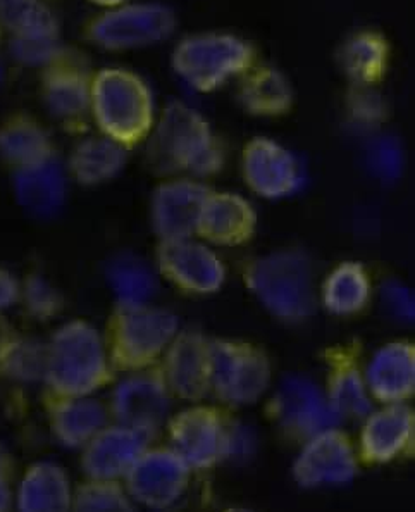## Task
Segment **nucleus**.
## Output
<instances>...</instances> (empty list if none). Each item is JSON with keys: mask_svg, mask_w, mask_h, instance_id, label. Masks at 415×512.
Here are the masks:
<instances>
[{"mask_svg": "<svg viewBox=\"0 0 415 512\" xmlns=\"http://www.w3.org/2000/svg\"><path fill=\"white\" fill-rule=\"evenodd\" d=\"M414 411L407 402L383 404L364 418L357 454L360 463L379 466L397 461L414 442Z\"/></svg>", "mask_w": 415, "mask_h": 512, "instance_id": "18", "label": "nucleus"}, {"mask_svg": "<svg viewBox=\"0 0 415 512\" xmlns=\"http://www.w3.org/2000/svg\"><path fill=\"white\" fill-rule=\"evenodd\" d=\"M257 50L233 33L190 35L176 45L171 56L174 73L188 87L209 94L254 68Z\"/></svg>", "mask_w": 415, "mask_h": 512, "instance_id": "5", "label": "nucleus"}, {"mask_svg": "<svg viewBox=\"0 0 415 512\" xmlns=\"http://www.w3.org/2000/svg\"><path fill=\"white\" fill-rule=\"evenodd\" d=\"M273 366L266 352L243 340H211V394L231 407L252 406L266 395Z\"/></svg>", "mask_w": 415, "mask_h": 512, "instance_id": "7", "label": "nucleus"}, {"mask_svg": "<svg viewBox=\"0 0 415 512\" xmlns=\"http://www.w3.org/2000/svg\"><path fill=\"white\" fill-rule=\"evenodd\" d=\"M257 221L254 206L242 195L211 192L200 214L197 235L207 244L236 247L254 237Z\"/></svg>", "mask_w": 415, "mask_h": 512, "instance_id": "21", "label": "nucleus"}, {"mask_svg": "<svg viewBox=\"0 0 415 512\" xmlns=\"http://www.w3.org/2000/svg\"><path fill=\"white\" fill-rule=\"evenodd\" d=\"M90 111L102 135L126 149L147 140L155 123L149 85L128 69L107 68L93 76Z\"/></svg>", "mask_w": 415, "mask_h": 512, "instance_id": "4", "label": "nucleus"}, {"mask_svg": "<svg viewBox=\"0 0 415 512\" xmlns=\"http://www.w3.org/2000/svg\"><path fill=\"white\" fill-rule=\"evenodd\" d=\"M13 469V459L9 456V452L0 445V478H7V480H11V476H13Z\"/></svg>", "mask_w": 415, "mask_h": 512, "instance_id": "44", "label": "nucleus"}, {"mask_svg": "<svg viewBox=\"0 0 415 512\" xmlns=\"http://www.w3.org/2000/svg\"><path fill=\"white\" fill-rule=\"evenodd\" d=\"M152 438L128 426L112 423L83 447L81 468L87 480L123 481Z\"/></svg>", "mask_w": 415, "mask_h": 512, "instance_id": "19", "label": "nucleus"}, {"mask_svg": "<svg viewBox=\"0 0 415 512\" xmlns=\"http://www.w3.org/2000/svg\"><path fill=\"white\" fill-rule=\"evenodd\" d=\"M147 159L159 175L214 176L224 168L226 150L209 121L183 102L169 104L150 130Z\"/></svg>", "mask_w": 415, "mask_h": 512, "instance_id": "1", "label": "nucleus"}, {"mask_svg": "<svg viewBox=\"0 0 415 512\" xmlns=\"http://www.w3.org/2000/svg\"><path fill=\"white\" fill-rule=\"evenodd\" d=\"M71 512H137L123 481L87 480L73 494Z\"/></svg>", "mask_w": 415, "mask_h": 512, "instance_id": "35", "label": "nucleus"}, {"mask_svg": "<svg viewBox=\"0 0 415 512\" xmlns=\"http://www.w3.org/2000/svg\"><path fill=\"white\" fill-rule=\"evenodd\" d=\"M19 297H21V287L18 280L6 269H0V313L16 304Z\"/></svg>", "mask_w": 415, "mask_h": 512, "instance_id": "42", "label": "nucleus"}, {"mask_svg": "<svg viewBox=\"0 0 415 512\" xmlns=\"http://www.w3.org/2000/svg\"><path fill=\"white\" fill-rule=\"evenodd\" d=\"M176 28V13L166 4L128 2L93 19L88 38L102 49L135 50L161 44Z\"/></svg>", "mask_w": 415, "mask_h": 512, "instance_id": "8", "label": "nucleus"}, {"mask_svg": "<svg viewBox=\"0 0 415 512\" xmlns=\"http://www.w3.org/2000/svg\"><path fill=\"white\" fill-rule=\"evenodd\" d=\"M157 264L162 275L188 294H216L226 280L223 261L209 244L193 237L161 242Z\"/></svg>", "mask_w": 415, "mask_h": 512, "instance_id": "16", "label": "nucleus"}, {"mask_svg": "<svg viewBox=\"0 0 415 512\" xmlns=\"http://www.w3.org/2000/svg\"><path fill=\"white\" fill-rule=\"evenodd\" d=\"M381 302L385 306L386 313L398 321H405V323L414 321V294L400 281L390 280L383 283Z\"/></svg>", "mask_w": 415, "mask_h": 512, "instance_id": "40", "label": "nucleus"}, {"mask_svg": "<svg viewBox=\"0 0 415 512\" xmlns=\"http://www.w3.org/2000/svg\"><path fill=\"white\" fill-rule=\"evenodd\" d=\"M128 149L106 135L83 138L76 144L68 161L69 175L81 185L109 182L123 171Z\"/></svg>", "mask_w": 415, "mask_h": 512, "instance_id": "28", "label": "nucleus"}, {"mask_svg": "<svg viewBox=\"0 0 415 512\" xmlns=\"http://www.w3.org/2000/svg\"><path fill=\"white\" fill-rule=\"evenodd\" d=\"M360 464L354 440L336 426L305 440L292 475L298 487L307 490L343 487L359 475Z\"/></svg>", "mask_w": 415, "mask_h": 512, "instance_id": "9", "label": "nucleus"}, {"mask_svg": "<svg viewBox=\"0 0 415 512\" xmlns=\"http://www.w3.org/2000/svg\"><path fill=\"white\" fill-rule=\"evenodd\" d=\"M47 345L33 338L13 337L0 357V375L21 383L45 380Z\"/></svg>", "mask_w": 415, "mask_h": 512, "instance_id": "34", "label": "nucleus"}, {"mask_svg": "<svg viewBox=\"0 0 415 512\" xmlns=\"http://www.w3.org/2000/svg\"><path fill=\"white\" fill-rule=\"evenodd\" d=\"M107 281L119 309L149 306L157 290L154 271L140 257L128 254L112 259L107 266Z\"/></svg>", "mask_w": 415, "mask_h": 512, "instance_id": "32", "label": "nucleus"}, {"mask_svg": "<svg viewBox=\"0 0 415 512\" xmlns=\"http://www.w3.org/2000/svg\"><path fill=\"white\" fill-rule=\"evenodd\" d=\"M173 395L162 378L159 364L126 373L112 392L111 409L118 425L154 437L168 423Z\"/></svg>", "mask_w": 415, "mask_h": 512, "instance_id": "10", "label": "nucleus"}, {"mask_svg": "<svg viewBox=\"0 0 415 512\" xmlns=\"http://www.w3.org/2000/svg\"><path fill=\"white\" fill-rule=\"evenodd\" d=\"M367 390L381 404H402L414 395L415 347L395 340L379 347L364 369Z\"/></svg>", "mask_w": 415, "mask_h": 512, "instance_id": "20", "label": "nucleus"}, {"mask_svg": "<svg viewBox=\"0 0 415 512\" xmlns=\"http://www.w3.org/2000/svg\"><path fill=\"white\" fill-rule=\"evenodd\" d=\"M192 469L171 447H149L123 480L137 506L166 511L185 495Z\"/></svg>", "mask_w": 415, "mask_h": 512, "instance_id": "11", "label": "nucleus"}, {"mask_svg": "<svg viewBox=\"0 0 415 512\" xmlns=\"http://www.w3.org/2000/svg\"><path fill=\"white\" fill-rule=\"evenodd\" d=\"M211 192V188L193 178L162 183L150 202V219L161 242L197 235L200 214Z\"/></svg>", "mask_w": 415, "mask_h": 512, "instance_id": "17", "label": "nucleus"}, {"mask_svg": "<svg viewBox=\"0 0 415 512\" xmlns=\"http://www.w3.org/2000/svg\"><path fill=\"white\" fill-rule=\"evenodd\" d=\"M112 376L106 340L87 321H69L47 344L45 383L52 397H87Z\"/></svg>", "mask_w": 415, "mask_h": 512, "instance_id": "2", "label": "nucleus"}, {"mask_svg": "<svg viewBox=\"0 0 415 512\" xmlns=\"http://www.w3.org/2000/svg\"><path fill=\"white\" fill-rule=\"evenodd\" d=\"M245 283L266 311L288 323L316 313V275L309 254L300 249L274 250L245 269Z\"/></svg>", "mask_w": 415, "mask_h": 512, "instance_id": "3", "label": "nucleus"}, {"mask_svg": "<svg viewBox=\"0 0 415 512\" xmlns=\"http://www.w3.org/2000/svg\"><path fill=\"white\" fill-rule=\"evenodd\" d=\"M178 331L180 319L166 309H118L104 338L112 371L133 373L159 364Z\"/></svg>", "mask_w": 415, "mask_h": 512, "instance_id": "6", "label": "nucleus"}, {"mask_svg": "<svg viewBox=\"0 0 415 512\" xmlns=\"http://www.w3.org/2000/svg\"><path fill=\"white\" fill-rule=\"evenodd\" d=\"M9 52L14 57V61L28 68L47 69L64 57L59 37H11Z\"/></svg>", "mask_w": 415, "mask_h": 512, "instance_id": "38", "label": "nucleus"}, {"mask_svg": "<svg viewBox=\"0 0 415 512\" xmlns=\"http://www.w3.org/2000/svg\"><path fill=\"white\" fill-rule=\"evenodd\" d=\"M11 340H13V335H9V331H7L4 326L0 325V357L4 354V350H6Z\"/></svg>", "mask_w": 415, "mask_h": 512, "instance_id": "46", "label": "nucleus"}, {"mask_svg": "<svg viewBox=\"0 0 415 512\" xmlns=\"http://www.w3.org/2000/svg\"><path fill=\"white\" fill-rule=\"evenodd\" d=\"M109 414V407L93 395L52 397L50 426L59 444L68 449H83L109 425Z\"/></svg>", "mask_w": 415, "mask_h": 512, "instance_id": "24", "label": "nucleus"}, {"mask_svg": "<svg viewBox=\"0 0 415 512\" xmlns=\"http://www.w3.org/2000/svg\"><path fill=\"white\" fill-rule=\"evenodd\" d=\"M324 392L341 423L348 419H364L372 411L364 369H360L354 352L345 347L328 352V385Z\"/></svg>", "mask_w": 415, "mask_h": 512, "instance_id": "23", "label": "nucleus"}, {"mask_svg": "<svg viewBox=\"0 0 415 512\" xmlns=\"http://www.w3.org/2000/svg\"><path fill=\"white\" fill-rule=\"evenodd\" d=\"M45 107L54 118L73 121L90 111L92 78L64 59L47 68L42 85Z\"/></svg>", "mask_w": 415, "mask_h": 512, "instance_id": "26", "label": "nucleus"}, {"mask_svg": "<svg viewBox=\"0 0 415 512\" xmlns=\"http://www.w3.org/2000/svg\"><path fill=\"white\" fill-rule=\"evenodd\" d=\"M338 61L354 87H376L390 64V44L383 33L359 30L341 44Z\"/></svg>", "mask_w": 415, "mask_h": 512, "instance_id": "27", "label": "nucleus"}, {"mask_svg": "<svg viewBox=\"0 0 415 512\" xmlns=\"http://www.w3.org/2000/svg\"><path fill=\"white\" fill-rule=\"evenodd\" d=\"M364 161L367 169L381 183H395L405 169V150L395 135L379 132L366 137Z\"/></svg>", "mask_w": 415, "mask_h": 512, "instance_id": "36", "label": "nucleus"}, {"mask_svg": "<svg viewBox=\"0 0 415 512\" xmlns=\"http://www.w3.org/2000/svg\"><path fill=\"white\" fill-rule=\"evenodd\" d=\"M242 171L250 190L271 200L297 194L307 178L304 164L292 150L266 137L254 138L245 145Z\"/></svg>", "mask_w": 415, "mask_h": 512, "instance_id": "14", "label": "nucleus"}, {"mask_svg": "<svg viewBox=\"0 0 415 512\" xmlns=\"http://www.w3.org/2000/svg\"><path fill=\"white\" fill-rule=\"evenodd\" d=\"M31 316L37 319L54 318L62 306V299L56 288L42 276H31L21 290Z\"/></svg>", "mask_w": 415, "mask_h": 512, "instance_id": "39", "label": "nucleus"}, {"mask_svg": "<svg viewBox=\"0 0 415 512\" xmlns=\"http://www.w3.org/2000/svg\"><path fill=\"white\" fill-rule=\"evenodd\" d=\"M54 156V145L44 126L30 116H14L0 126V157L18 168Z\"/></svg>", "mask_w": 415, "mask_h": 512, "instance_id": "31", "label": "nucleus"}, {"mask_svg": "<svg viewBox=\"0 0 415 512\" xmlns=\"http://www.w3.org/2000/svg\"><path fill=\"white\" fill-rule=\"evenodd\" d=\"M11 507H13L11 480L0 478V512H11Z\"/></svg>", "mask_w": 415, "mask_h": 512, "instance_id": "43", "label": "nucleus"}, {"mask_svg": "<svg viewBox=\"0 0 415 512\" xmlns=\"http://www.w3.org/2000/svg\"><path fill=\"white\" fill-rule=\"evenodd\" d=\"M255 435L252 428L243 425L240 421L228 419L226 426V438H224L223 461H245L254 454Z\"/></svg>", "mask_w": 415, "mask_h": 512, "instance_id": "41", "label": "nucleus"}, {"mask_svg": "<svg viewBox=\"0 0 415 512\" xmlns=\"http://www.w3.org/2000/svg\"><path fill=\"white\" fill-rule=\"evenodd\" d=\"M14 195L19 206L35 218L59 213L68 195V173L56 156L16 169Z\"/></svg>", "mask_w": 415, "mask_h": 512, "instance_id": "22", "label": "nucleus"}, {"mask_svg": "<svg viewBox=\"0 0 415 512\" xmlns=\"http://www.w3.org/2000/svg\"><path fill=\"white\" fill-rule=\"evenodd\" d=\"M348 123L362 135L379 132L388 116V106L376 87L350 88L347 95Z\"/></svg>", "mask_w": 415, "mask_h": 512, "instance_id": "37", "label": "nucleus"}, {"mask_svg": "<svg viewBox=\"0 0 415 512\" xmlns=\"http://www.w3.org/2000/svg\"><path fill=\"white\" fill-rule=\"evenodd\" d=\"M0 26L11 37H59L56 14L42 0H0Z\"/></svg>", "mask_w": 415, "mask_h": 512, "instance_id": "33", "label": "nucleus"}, {"mask_svg": "<svg viewBox=\"0 0 415 512\" xmlns=\"http://www.w3.org/2000/svg\"><path fill=\"white\" fill-rule=\"evenodd\" d=\"M223 512H254L252 509H247V507H230V509H226Z\"/></svg>", "mask_w": 415, "mask_h": 512, "instance_id": "47", "label": "nucleus"}, {"mask_svg": "<svg viewBox=\"0 0 415 512\" xmlns=\"http://www.w3.org/2000/svg\"><path fill=\"white\" fill-rule=\"evenodd\" d=\"M2 82H4V66L0 63V85H2Z\"/></svg>", "mask_w": 415, "mask_h": 512, "instance_id": "48", "label": "nucleus"}, {"mask_svg": "<svg viewBox=\"0 0 415 512\" xmlns=\"http://www.w3.org/2000/svg\"><path fill=\"white\" fill-rule=\"evenodd\" d=\"M90 4L93 6L104 7V9H114V7L124 6V4H128L131 0H88Z\"/></svg>", "mask_w": 415, "mask_h": 512, "instance_id": "45", "label": "nucleus"}, {"mask_svg": "<svg viewBox=\"0 0 415 512\" xmlns=\"http://www.w3.org/2000/svg\"><path fill=\"white\" fill-rule=\"evenodd\" d=\"M228 419L219 409L193 404L168 419L169 447L192 471L223 463Z\"/></svg>", "mask_w": 415, "mask_h": 512, "instance_id": "13", "label": "nucleus"}, {"mask_svg": "<svg viewBox=\"0 0 415 512\" xmlns=\"http://www.w3.org/2000/svg\"><path fill=\"white\" fill-rule=\"evenodd\" d=\"M159 369L173 397L199 404L211 394V340L200 331H178Z\"/></svg>", "mask_w": 415, "mask_h": 512, "instance_id": "15", "label": "nucleus"}, {"mask_svg": "<svg viewBox=\"0 0 415 512\" xmlns=\"http://www.w3.org/2000/svg\"><path fill=\"white\" fill-rule=\"evenodd\" d=\"M71 480L61 464L38 461L31 464L16 494L18 512H71Z\"/></svg>", "mask_w": 415, "mask_h": 512, "instance_id": "25", "label": "nucleus"}, {"mask_svg": "<svg viewBox=\"0 0 415 512\" xmlns=\"http://www.w3.org/2000/svg\"><path fill=\"white\" fill-rule=\"evenodd\" d=\"M238 99L247 113L261 118H276L292 109L293 88L279 69L254 66L243 75Z\"/></svg>", "mask_w": 415, "mask_h": 512, "instance_id": "29", "label": "nucleus"}, {"mask_svg": "<svg viewBox=\"0 0 415 512\" xmlns=\"http://www.w3.org/2000/svg\"><path fill=\"white\" fill-rule=\"evenodd\" d=\"M269 409L286 437L302 444L321 431L341 425L324 388L307 376L292 375L281 381Z\"/></svg>", "mask_w": 415, "mask_h": 512, "instance_id": "12", "label": "nucleus"}, {"mask_svg": "<svg viewBox=\"0 0 415 512\" xmlns=\"http://www.w3.org/2000/svg\"><path fill=\"white\" fill-rule=\"evenodd\" d=\"M371 276L355 261L336 266L324 280L321 300L329 313L336 316H354L366 309L371 300Z\"/></svg>", "mask_w": 415, "mask_h": 512, "instance_id": "30", "label": "nucleus"}]
</instances>
